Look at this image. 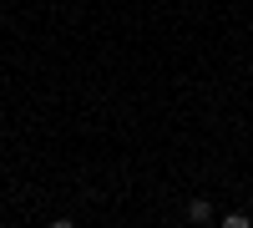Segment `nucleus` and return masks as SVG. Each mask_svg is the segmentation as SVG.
Segmentation results:
<instances>
[{
	"mask_svg": "<svg viewBox=\"0 0 253 228\" xmlns=\"http://www.w3.org/2000/svg\"><path fill=\"white\" fill-rule=\"evenodd\" d=\"M187 223H213V203L193 198V203H187Z\"/></svg>",
	"mask_w": 253,
	"mask_h": 228,
	"instance_id": "f257e3e1",
	"label": "nucleus"
}]
</instances>
